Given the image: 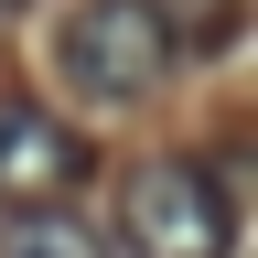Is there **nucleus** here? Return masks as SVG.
I'll list each match as a JSON object with an SVG mask.
<instances>
[{
	"mask_svg": "<svg viewBox=\"0 0 258 258\" xmlns=\"http://www.w3.org/2000/svg\"><path fill=\"white\" fill-rule=\"evenodd\" d=\"M172 64H183V32L161 0H86L54 32V76L76 97H97V108H140Z\"/></svg>",
	"mask_w": 258,
	"mask_h": 258,
	"instance_id": "nucleus-1",
	"label": "nucleus"
},
{
	"mask_svg": "<svg viewBox=\"0 0 258 258\" xmlns=\"http://www.w3.org/2000/svg\"><path fill=\"white\" fill-rule=\"evenodd\" d=\"M118 247L129 258H226L237 247V194L215 161H140L118 183Z\"/></svg>",
	"mask_w": 258,
	"mask_h": 258,
	"instance_id": "nucleus-2",
	"label": "nucleus"
},
{
	"mask_svg": "<svg viewBox=\"0 0 258 258\" xmlns=\"http://www.w3.org/2000/svg\"><path fill=\"white\" fill-rule=\"evenodd\" d=\"M86 183V140L43 97H0V205H54Z\"/></svg>",
	"mask_w": 258,
	"mask_h": 258,
	"instance_id": "nucleus-3",
	"label": "nucleus"
},
{
	"mask_svg": "<svg viewBox=\"0 0 258 258\" xmlns=\"http://www.w3.org/2000/svg\"><path fill=\"white\" fill-rule=\"evenodd\" d=\"M0 258H118V247L54 194V205H0Z\"/></svg>",
	"mask_w": 258,
	"mask_h": 258,
	"instance_id": "nucleus-4",
	"label": "nucleus"
},
{
	"mask_svg": "<svg viewBox=\"0 0 258 258\" xmlns=\"http://www.w3.org/2000/svg\"><path fill=\"white\" fill-rule=\"evenodd\" d=\"M11 11H22V0H0V22H11Z\"/></svg>",
	"mask_w": 258,
	"mask_h": 258,
	"instance_id": "nucleus-5",
	"label": "nucleus"
}]
</instances>
